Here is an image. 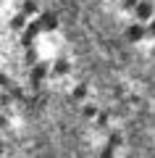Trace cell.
Masks as SVG:
<instances>
[{"mask_svg": "<svg viewBox=\"0 0 155 158\" xmlns=\"http://www.w3.org/2000/svg\"><path fill=\"white\" fill-rule=\"evenodd\" d=\"M37 11V8H34V3H27V6H24V13H34Z\"/></svg>", "mask_w": 155, "mask_h": 158, "instance_id": "cell-5", "label": "cell"}, {"mask_svg": "<svg viewBox=\"0 0 155 158\" xmlns=\"http://www.w3.org/2000/svg\"><path fill=\"white\" fill-rule=\"evenodd\" d=\"M142 34H145V27H132V29L126 32V37H129V40H139Z\"/></svg>", "mask_w": 155, "mask_h": 158, "instance_id": "cell-3", "label": "cell"}, {"mask_svg": "<svg viewBox=\"0 0 155 158\" xmlns=\"http://www.w3.org/2000/svg\"><path fill=\"white\" fill-rule=\"evenodd\" d=\"M37 32H39V24H29V29L24 32V45H27V42H32V40L37 37Z\"/></svg>", "mask_w": 155, "mask_h": 158, "instance_id": "cell-2", "label": "cell"}, {"mask_svg": "<svg viewBox=\"0 0 155 158\" xmlns=\"http://www.w3.org/2000/svg\"><path fill=\"white\" fill-rule=\"evenodd\" d=\"M134 8H137V16L142 19V21H145V19H150V16H153V3H147V0H142V3H137Z\"/></svg>", "mask_w": 155, "mask_h": 158, "instance_id": "cell-1", "label": "cell"}, {"mask_svg": "<svg viewBox=\"0 0 155 158\" xmlns=\"http://www.w3.org/2000/svg\"><path fill=\"white\" fill-rule=\"evenodd\" d=\"M137 3H139V0H124V6H126V8H134Z\"/></svg>", "mask_w": 155, "mask_h": 158, "instance_id": "cell-7", "label": "cell"}, {"mask_svg": "<svg viewBox=\"0 0 155 158\" xmlns=\"http://www.w3.org/2000/svg\"><path fill=\"white\" fill-rule=\"evenodd\" d=\"M42 27H55V16H42V24H39V29H42Z\"/></svg>", "mask_w": 155, "mask_h": 158, "instance_id": "cell-4", "label": "cell"}, {"mask_svg": "<svg viewBox=\"0 0 155 158\" xmlns=\"http://www.w3.org/2000/svg\"><path fill=\"white\" fill-rule=\"evenodd\" d=\"M55 71H58V74H63V71H66V61H58V66H55Z\"/></svg>", "mask_w": 155, "mask_h": 158, "instance_id": "cell-6", "label": "cell"}]
</instances>
